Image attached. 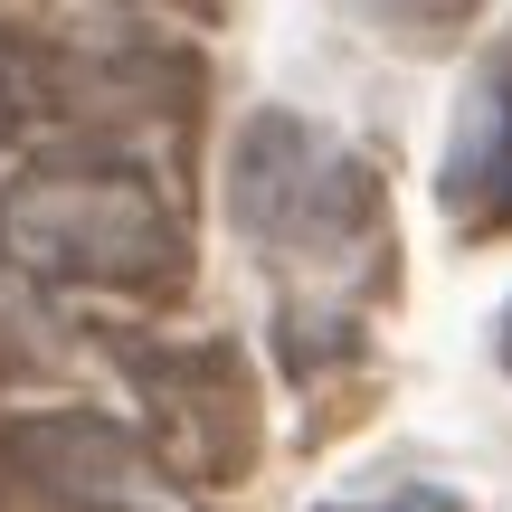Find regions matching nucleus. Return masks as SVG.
I'll list each match as a JSON object with an SVG mask.
<instances>
[{
	"mask_svg": "<svg viewBox=\"0 0 512 512\" xmlns=\"http://www.w3.org/2000/svg\"><path fill=\"white\" fill-rule=\"evenodd\" d=\"M313 512H456L446 484H389V494H342V503H313Z\"/></svg>",
	"mask_w": 512,
	"mask_h": 512,
	"instance_id": "nucleus-5",
	"label": "nucleus"
},
{
	"mask_svg": "<svg viewBox=\"0 0 512 512\" xmlns=\"http://www.w3.org/2000/svg\"><path fill=\"white\" fill-rule=\"evenodd\" d=\"M228 209H238V228L256 247L332 256L370 219V171L342 162V152L313 124H294V114H256L238 133V162H228Z\"/></svg>",
	"mask_w": 512,
	"mask_h": 512,
	"instance_id": "nucleus-2",
	"label": "nucleus"
},
{
	"mask_svg": "<svg viewBox=\"0 0 512 512\" xmlns=\"http://www.w3.org/2000/svg\"><path fill=\"white\" fill-rule=\"evenodd\" d=\"M10 465L38 494L76 503V512H162V465L133 427L57 408V418H19L10 427Z\"/></svg>",
	"mask_w": 512,
	"mask_h": 512,
	"instance_id": "nucleus-3",
	"label": "nucleus"
},
{
	"mask_svg": "<svg viewBox=\"0 0 512 512\" xmlns=\"http://www.w3.org/2000/svg\"><path fill=\"white\" fill-rule=\"evenodd\" d=\"M19 143V95H10V76H0V152Z\"/></svg>",
	"mask_w": 512,
	"mask_h": 512,
	"instance_id": "nucleus-6",
	"label": "nucleus"
},
{
	"mask_svg": "<svg viewBox=\"0 0 512 512\" xmlns=\"http://www.w3.org/2000/svg\"><path fill=\"white\" fill-rule=\"evenodd\" d=\"M0 266L29 285L95 294H171L181 285V219L162 190L114 152H57L0 181Z\"/></svg>",
	"mask_w": 512,
	"mask_h": 512,
	"instance_id": "nucleus-1",
	"label": "nucleus"
},
{
	"mask_svg": "<svg viewBox=\"0 0 512 512\" xmlns=\"http://www.w3.org/2000/svg\"><path fill=\"white\" fill-rule=\"evenodd\" d=\"M437 190H446V209H456L465 228H512V57H494V67L475 76Z\"/></svg>",
	"mask_w": 512,
	"mask_h": 512,
	"instance_id": "nucleus-4",
	"label": "nucleus"
},
{
	"mask_svg": "<svg viewBox=\"0 0 512 512\" xmlns=\"http://www.w3.org/2000/svg\"><path fill=\"white\" fill-rule=\"evenodd\" d=\"M503 361H512V313H503Z\"/></svg>",
	"mask_w": 512,
	"mask_h": 512,
	"instance_id": "nucleus-8",
	"label": "nucleus"
},
{
	"mask_svg": "<svg viewBox=\"0 0 512 512\" xmlns=\"http://www.w3.org/2000/svg\"><path fill=\"white\" fill-rule=\"evenodd\" d=\"M408 10H437V19H446V10H465V0H408Z\"/></svg>",
	"mask_w": 512,
	"mask_h": 512,
	"instance_id": "nucleus-7",
	"label": "nucleus"
}]
</instances>
